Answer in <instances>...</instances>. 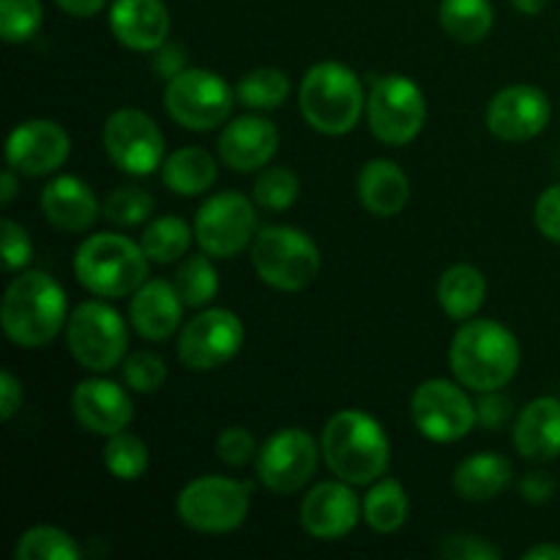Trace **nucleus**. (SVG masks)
Listing matches in <instances>:
<instances>
[{"instance_id": "nucleus-8", "label": "nucleus", "mask_w": 560, "mask_h": 560, "mask_svg": "<svg viewBox=\"0 0 560 560\" xmlns=\"http://www.w3.org/2000/svg\"><path fill=\"white\" fill-rule=\"evenodd\" d=\"M427 102L421 88L405 74H383L366 93V124L383 145H408L421 135Z\"/></svg>"}, {"instance_id": "nucleus-47", "label": "nucleus", "mask_w": 560, "mask_h": 560, "mask_svg": "<svg viewBox=\"0 0 560 560\" xmlns=\"http://www.w3.org/2000/svg\"><path fill=\"white\" fill-rule=\"evenodd\" d=\"M156 71L164 77V80H173L175 74L186 69V58H184V49L173 47V44H164V47L156 49Z\"/></svg>"}, {"instance_id": "nucleus-48", "label": "nucleus", "mask_w": 560, "mask_h": 560, "mask_svg": "<svg viewBox=\"0 0 560 560\" xmlns=\"http://www.w3.org/2000/svg\"><path fill=\"white\" fill-rule=\"evenodd\" d=\"M55 3H58L60 11L74 16V20H88V16L102 14L107 0H55Z\"/></svg>"}, {"instance_id": "nucleus-4", "label": "nucleus", "mask_w": 560, "mask_h": 560, "mask_svg": "<svg viewBox=\"0 0 560 560\" xmlns=\"http://www.w3.org/2000/svg\"><path fill=\"white\" fill-rule=\"evenodd\" d=\"M299 109L306 124L326 137H342L366 115V96L359 74L339 60H323L304 74Z\"/></svg>"}, {"instance_id": "nucleus-34", "label": "nucleus", "mask_w": 560, "mask_h": 560, "mask_svg": "<svg viewBox=\"0 0 560 560\" xmlns=\"http://www.w3.org/2000/svg\"><path fill=\"white\" fill-rule=\"evenodd\" d=\"M16 560H80L82 550L71 534L52 528V525H36L16 539Z\"/></svg>"}, {"instance_id": "nucleus-29", "label": "nucleus", "mask_w": 560, "mask_h": 560, "mask_svg": "<svg viewBox=\"0 0 560 560\" xmlns=\"http://www.w3.org/2000/svg\"><path fill=\"white\" fill-rule=\"evenodd\" d=\"M441 27L459 44H479L490 36L495 11L490 0H441Z\"/></svg>"}, {"instance_id": "nucleus-9", "label": "nucleus", "mask_w": 560, "mask_h": 560, "mask_svg": "<svg viewBox=\"0 0 560 560\" xmlns=\"http://www.w3.org/2000/svg\"><path fill=\"white\" fill-rule=\"evenodd\" d=\"M235 98L228 80L208 69H184L164 88V109L189 131L219 129L233 113Z\"/></svg>"}, {"instance_id": "nucleus-49", "label": "nucleus", "mask_w": 560, "mask_h": 560, "mask_svg": "<svg viewBox=\"0 0 560 560\" xmlns=\"http://www.w3.org/2000/svg\"><path fill=\"white\" fill-rule=\"evenodd\" d=\"M16 189H20V186H16V170L9 167L3 173V184H0V202L9 206V202L16 197Z\"/></svg>"}, {"instance_id": "nucleus-21", "label": "nucleus", "mask_w": 560, "mask_h": 560, "mask_svg": "<svg viewBox=\"0 0 560 560\" xmlns=\"http://www.w3.org/2000/svg\"><path fill=\"white\" fill-rule=\"evenodd\" d=\"M109 31L135 52H156L167 44L170 11L164 0H113Z\"/></svg>"}, {"instance_id": "nucleus-10", "label": "nucleus", "mask_w": 560, "mask_h": 560, "mask_svg": "<svg viewBox=\"0 0 560 560\" xmlns=\"http://www.w3.org/2000/svg\"><path fill=\"white\" fill-rule=\"evenodd\" d=\"M175 509L197 534H230L249 514V487L228 476H200L180 490Z\"/></svg>"}, {"instance_id": "nucleus-33", "label": "nucleus", "mask_w": 560, "mask_h": 560, "mask_svg": "<svg viewBox=\"0 0 560 560\" xmlns=\"http://www.w3.org/2000/svg\"><path fill=\"white\" fill-rule=\"evenodd\" d=\"M288 93H290V77L284 74V71L271 69V66L249 71V74L241 77V82L235 85V96H238V102L249 109H260V113L282 107Z\"/></svg>"}, {"instance_id": "nucleus-44", "label": "nucleus", "mask_w": 560, "mask_h": 560, "mask_svg": "<svg viewBox=\"0 0 560 560\" xmlns=\"http://www.w3.org/2000/svg\"><path fill=\"white\" fill-rule=\"evenodd\" d=\"M476 413H479V424L487 430H501L509 419H512V399L503 397L501 388L498 392H485L476 402Z\"/></svg>"}, {"instance_id": "nucleus-5", "label": "nucleus", "mask_w": 560, "mask_h": 560, "mask_svg": "<svg viewBox=\"0 0 560 560\" xmlns=\"http://www.w3.org/2000/svg\"><path fill=\"white\" fill-rule=\"evenodd\" d=\"M151 260L137 241L120 233H96L74 255V277L98 299H126L148 282Z\"/></svg>"}, {"instance_id": "nucleus-43", "label": "nucleus", "mask_w": 560, "mask_h": 560, "mask_svg": "<svg viewBox=\"0 0 560 560\" xmlns=\"http://www.w3.org/2000/svg\"><path fill=\"white\" fill-rule=\"evenodd\" d=\"M534 222L547 241L560 244V184L541 191L534 208Z\"/></svg>"}, {"instance_id": "nucleus-30", "label": "nucleus", "mask_w": 560, "mask_h": 560, "mask_svg": "<svg viewBox=\"0 0 560 560\" xmlns=\"http://www.w3.org/2000/svg\"><path fill=\"white\" fill-rule=\"evenodd\" d=\"M361 512H364V523L375 534H397L410 512L408 492L397 479L375 481L361 501Z\"/></svg>"}, {"instance_id": "nucleus-35", "label": "nucleus", "mask_w": 560, "mask_h": 560, "mask_svg": "<svg viewBox=\"0 0 560 560\" xmlns=\"http://www.w3.org/2000/svg\"><path fill=\"white\" fill-rule=\"evenodd\" d=\"M104 468L120 481H137L145 476L148 465H151V454H148V446L131 432H115V435L107 438L104 443Z\"/></svg>"}, {"instance_id": "nucleus-15", "label": "nucleus", "mask_w": 560, "mask_h": 560, "mask_svg": "<svg viewBox=\"0 0 560 560\" xmlns=\"http://www.w3.org/2000/svg\"><path fill=\"white\" fill-rule=\"evenodd\" d=\"M102 142L109 162L129 175H151L164 164V135L142 109H115L104 120Z\"/></svg>"}, {"instance_id": "nucleus-40", "label": "nucleus", "mask_w": 560, "mask_h": 560, "mask_svg": "<svg viewBox=\"0 0 560 560\" xmlns=\"http://www.w3.org/2000/svg\"><path fill=\"white\" fill-rule=\"evenodd\" d=\"M257 441L246 427H228L222 435L217 438V457L222 459L230 468H241V465L249 463L252 457H257Z\"/></svg>"}, {"instance_id": "nucleus-41", "label": "nucleus", "mask_w": 560, "mask_h": 560, "mask_svg": "<svg viewBox=\"0 0 560 560\" xmlns=\"http://www.w3.org/2000/svg\"><path fill=\"white\" fill-rule=\"evenodd\" d=\"M0 238H3L5 271H22L33 257V241L27 235V230L22 224H16L14 219H3V224H0Z\"/></svg>"}, {"instance_id": "nucleus-26", "label": "nucleus", "mask_w": 560, "mask_h": 560, "mask_svg": "<svg viewBox=\"0 0 560 560\" xmlns=\"http://www.w3.org/2000/svg\"><path fill=\"white\" fill-rule=\"evenodd\" d=\"M512 485V463L501 454H474L454 470V492L463 501H492Z\"/></svg>"}, {"instance_id": "nucleus-27", "label": "nucleus", "mask_w": 560, "mask_h": 560, "mask_svg": "<svg viewBox=\"0 0 560 560\" xmlns=\"http://www.w3.org/2000/svg\"><path fill=\"white\" fill-rule=\"evenodd\" d=\"M487 301V279L476 266H452L438 282V304L452 320H470Z\"/></svg>"}, {"instance_id": "nucleus-45", "label": "nucleus", "mask_w": 560, "mask_h": 560, "mask_svg": "<svg viewBox=\"0 0 560 560\" xmlns=\"http://www.w3.org/2000/svg\"><path fill=\"white\" fill-rule=\"evenodd\" d=\"M22 408V383L9 370L0 372V419L11 421Z\"/></svg>"}, {"instance_id": "nucleus-13", "label": "nucleus", "mask_w": 560, "mask_h": 560, "mask_svg": "<svg viewBox=\"0 0 560 560\" xmlns=\"http://www.w3.org/2000/svg\"><path fill=\"white\" fill-rule=\"evenodd\" d=\"M320 454V446L310 432L301 427H284L257 452V479L273 495H293L312 481Z\"/></svg>"}, {"instance_id": "nucleus-11", "label": "nucleus", "mask_w": 560, "mask_h": 560, "mask_svg": "<svg viewBox=\"0 0 560 560\" xmlns=\"http://www.w3.org/2000/svg\"><path fill=\"white\" fill-rule=\"evenodd\" d=\"M257 235V202L241 191L208 197L195 217V241L206 255L230 260L252 246Z\"/></svg>"}, {"instance_id": "nucleus-31", "label": "nucleus", "mask_w": 560, "mask_h": 560, "mask_svg": "<svg viewBox=\"0 0 560 560\" xmlns=\"http://www.w3.org/2000/svg\"><path fill=\"white\" fill-rule=\"evenodd\" d=\"M191 241H195V228H189L184 219L156 217L142 230L140 246L145 249L148 260L156 266H170L189 252Z\"/></svg>"}, {"instance_id": "nucleus-42", "label": "nucleus", "mask_w": 560, "mask_h": 560, "mask_svg": "<svg viewBox=\"0 0 560 560\" xmlns=\"http://www.w3.org/2000/svg\"><path fill=\"white\" fill-rule=\"evenodd\" d=\"M438 556L446 560H498L501 552H498V547H492L490 541L479 539V536L457 534L448 536V539L438 547Z\"/></svg>"}, {"instance_id": "nucleus-39", "label": "nucleus", "mask_w": 560, "mask_h": 560, "mask_svg": "<svg viewBox=\"0 0 560 560\" xmlns=\"http://www.w3.org/2000/svg\"><path fill=\"white\" fill-rule=\"evenodd\" d=\"M167 381V364L151 350H137L124 359V383L137 394H153Z\"/></svg>"}, {"instance_id": "nucleus-16", "label": "nucleus", "mask_w": 560, "mask_h": 560, "mask_svg": "<svg viewBox=\"0 0 560 560\" xmlns=\"http://www.w3.org/2000/svg\"><path fill=\"white\" fill-rule=\"evenodd\" d=\"M71 153V140L60 124L49 118H31L16 126L5 142V162L20 175L42 178L52 175L66 164Z\"/></svg>"}, {"instance_id": "nucleus-1", "label": "nucleus", "mask_w": 560, "mask_h": 560, "mask_svg": "<svg viewBox=\"0 0 560 560\" xmlns=\"http://www.w3.org/2000/svg\"><path fill=\"white\" fill-rule=\"evenodd\" d=\"M320 452L328 470L353 487L375 485L392 465V443L381 421L364 410H339L326 421Z\"/></svg>"}, {"instance_id": "nucleus-18", "label": "nucleus", "mask_w": 560, "mask_h": 560, "mask_svg": "<svg viewBox=\"0 0 560 560\" xmlns=\"http://www.w3.org/2000/svg\"><path fill=\"white\" fill-rule=\"evenodd\" d=\"M301 528L320 541L345 539L364 520L353 485L337 479L312 487L301 501Z\"/></svg>"}, {"instance_id": "nucleus-36", "label": "nucleus", "mask_w": 560, "mask_h": 560, "mask_svg": "<svg viewBox=\"0 0 560 560\" xmlns=\"http://www.w3.org/2000/svg\"><path fill=\"white\" fill-rule=\"evenodd\" d=\"M301 180L290 167H268L255 184V202L257 208L268 213H282L299 200Z\"/></svg>"}, {"instance_id": "nucleus-51", "label": "nucleus", "mask_w": 560, "mask_h": 560, "mask_svg": "<svg viewBox=\"0 0 560 560\" xmlns=\"http://www.w3.org/2000/svg\"><path fill=\"white\" fill-rule=\"evenodd\" d=\"M512 5L520 11V14H541L547 0H512Z\"/></svg>"}, {"instance_id": "nucleus-14", "label": "nucleus", "mask_w": 560, "mask_h": 560, "mask_svg": "<svg viewBox=\"0 0 560 560\" xmlns=\"http://www.w3.org/2000/svg\"><path fill=\"white\" fill-rule=\"evenodd\" d=\"M244 348V323L235 312L211 306L191 317L178 337V361L191 372H211Z\"/></svg>"}, {"instance_id": "nucleus-37", "label": "nucleus", "mask_w": 560, "mask_h": 560, "mask_svg": "<svg viewBox=\"0 0 560 560\" xmlns=\"http://www.w3.org/2000/svg\"><path fill=\"white\" fill-rule=\"evenodd\" d=\"M42 0H0V36L5 44H25L42 31Z\"/></svg>"}, {"instance_id": "nucleus-6", "label": "nucleus", "mask_w": 560, "mask_h": 560, "mask_svg": "<svg viewBox=\"0 0 560 560\" xmlns=\"http://www.w3.org/2000/svg\"><path fill=\"white\" fill-rule=\"evenodd\" d=\"M249 257L257 277L268 288L282 290V293L306 290L320 273L317 244L299 228H288V224H271V228L257 230L249 246Z\"/></svg>"}, {"instance_id": "nucleus-22", "label": "nucleus", "mask_w": 560, "mask_h": 560, "mask_svg": "<svg viewBox=\"0 0 560 560\" xmlns=\"http://www.w3.org/2000/svg\"><path fill=\"white\" fill-rule=\"evenodd\" d=\"M184 301L167 279H148L137 293H131L129 320L131 328L148 342H167L184 320Z\"/></svg>"}, {"instance_id": "nucleus-19", "label": "nucleus", "mask_w": 560, "mask_h": 560, "mask_svg": "<svg viewBox=\"0 0 560 560\" xmlns=\"http://www.w3.org/2000/svg\"><path fill=\"white\" fill-rule=\"evenodd\" d=\"M71 410H74V419L82 430L102 438L124 432L135 419V405H131L129 392L118 383L104 381V377L77 383L74 394H71Z\"/></svg>"}, {"instance_id": "nucleus-32", "label": "nucleus", "mask_w": 560, "mask_h": 560, "mask_svg": "<svg viewBox=\"0 0 560 560\" xmlns=\"http://www.w3.org/2000/svg\"><path fill=\"white\" fill-rule=\"evenodd\" d=\"M186 310H206L219 293V273L213 268L211 255H191L178 266L173 279Z\"/></svg>"}, {"instance_id": "nucleus-3", "label": "nucleus", "mask_w": 560, "mask_h": 560, "mask_svg": "<svg viewBox=\"0 0 560 560\" xmlns=\"http://www.w3.org/2000/svg\"><path fill=\"white\" fill-rule=\"evenodd\" d=\"M66 290L44 271H25L5 288L0 323L16 348L36 350L52 342L66 328Z\"/></svg>"}, {"instance_id": "nucleus-25", "label": "nucleus", "mask_w": 560, "mask_h": 560, "mask_svg": "<svg viewBox=\"0 0 560 560\" xmlns=\"http://www.w3.org/2000/svg\"><path fill=\"white\" fill-rule=\"evenodd\" d=\"M359 200L372 217H397L410 200L408 175L392 159H372L359 173Z\"/></svg>"}, {"instance_id": "nucleus-28", "label": "nucleus", "mask_w": 560, "mask_h": 560, "mask_svg": "<svg viewBox=\"0 0 560 560\" xmlns=\"http://www.w3.org/2000/svg\"><path fill=\"white\" fill-rule=\"evenodd\" d=\"M217 159L206 151V148H180L173 156L164 159L162 164V180L173 195L180 197H197L206 195L213 184H217Z\"/></svg>"}, {"instance_id": "nucleus-2", "label": "nucleus", "mask_w": 560, "mask_h": 560, "mask_svg": "<svg viewBox=\"0 0 560 560\" xmlns=\"http://www.w3.org/2000/svg\"><path fill=\"white\" fill-rule=\"evenodd\" d=\"M520 342L506 326L495 320H465L457 328L448 350L454 377L470 392H498L509 386L520 370Z\"/></svg>"}, {"instance_id": "nucleus-7", "label": "nucleus", "mask_w": 560, "mask_h": 560, "mask_svg": "<svg viewBox=\"0 0 560 560\" xmlns=\"http://www.w3.org/2000/svg\"><path fill=\"white\" fill-rule=\"evenodd\" d=\"M66 345L80 366L91 372H109L124 364L129 328L124 317L104 301H82L66 323Z\"/></svg>"}, {"instance_id": "nucleus-23", "label": "nucleus", "mask_w": 560, "mask_h": 560, "mask_svg": "<svg viewBox=\"0 0 560 560\" xmlns=\"http://www.w3.org/2000/svg\"><path fill=\"white\" fill-rule=\"evenodd\" d=\"M38 202H42L44 219L63 233H82L93 228L102 211L91 186L77 175H58L49 180Z\"/></svg>"}, {"instance_id": "nucleus-12", "label": "nucleus", "mask_w": 560, "mask_h": 560, "mask_svg": "<svg viewBox=\"0 0 560 560\" xmlns=\"http://www.w3.org/2000/svg\"><path fill=\"white\" fill-rule=\"evenodd\" d=\"M459 386L452 381H443V377H432L413 392L410 416H413L416 430L427 441L457 443L476 427V421H479L476 402H470V397Z\"/></svg>"}, {"instance_id": "nucleus-38", "label": "nucleus", "mask_w": 560, "mask_h": 560, "mask_svg": "<svg viewBox=\"0 0 560 560\" xmlns=\"http://www.w3.org/2000/svg\"><path fill=\"white\" fill-rule=\"evenodd\" d=\"M153 206H156L153 197L145 189H140V186H118V189L107 195L102 213L115 228H137V224H142L151 217Z\"/></svg>"}, {"instance_id": "nucleus-17", "label": "nucleus", "mask_w": 560, "mask_h": 560, "mask_svg": "<svg viewBox=\"0 0 560 560\" xmlns=\"http://www.w3.org/2000/svg\"><path fill=\"white\" fill-rule=\"evenodd\" d=\"M550 98L541 88L509 85L487 104V129L503 142H525L550 124Z\"/></svg>"}, {"instance_id": "nucleus-20", "label": "nucleus", "mask_w": 560, "mask_h": 560, "mask_svg": "<svg viewBox=\"0 0 560 560\" xmlns=\"http://www.w3.org/2000/svg\"><path fill=\"white\" fill-rule=\"evenodd\" d=\"M279 151V131L262 115H241L224 124L219 135V159L233 173H255Z\"/></svg>"}, {"instance_id": "nucleus-46", "label": "nucleus", "mask_w": 560, "mask_h": 560, "mask_svg": "<svg viewBox=\"0 0 560 560\" xmlns=\"http://www.w3.org/2000/svg\"><path fill=\"white\" fill-rule=\"evenodd\" d=\"M552 492H556V481H552V476L541 474V470H534V474L520 481V495L528 503H547Z\"/></svg>"}, {"instance_id": "nucleus-50", "label": "nucleus", "mask_w": 560, "mask_h": 560, "mask_svg": "<svg viewBox=\"0 0 560 560\" xmlns=\"http://www.w3.org/2000/svg\"><path fill=\"white\" fill-rule=\"evenodd\" d=\"M523 558L525 560H560V547L558 545H536V547H530Z\"/></svg>"}, {"instance_id": "nucleus-24", "label": "nucleus", "mask_w": 560, "mask_h": 560, "mask_svg": "<svg viewBox=\"0 0 560 560\" xmlns=\"http://www.w3.org/2000/svg\"><path fill=\"white\" fill-rule=\"evenodd\" d=\"M514 448L530 463L560 457V399L539 397L514 421Z\"/></svg>"}]
</instances>
